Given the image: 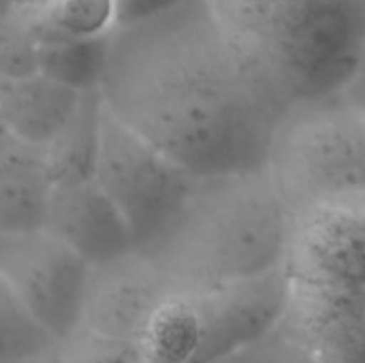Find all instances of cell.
I'll list each match as a JSON object with an SVG mask.
<instances>
[{"mask_svg": "<svg viewBox=\"0 0 365 363\" xmlns=\"http://www.w3.org/2000/svg\"><path fill=\"white\" fill-rule=\"evenodd\" d=\"M145 363H197L201 323L190 295H171L139 340Z\"/></svg>", "mask_w": 365, "mask_h": 363, "instance_id": "16", "label": "cell"}, {"mask_svg": "<svg viewBox=\"0 0 365 363\" xmlns=\"http://www.w3.org/2000/svg\"><path fill=\"white\" fill-rule=\"evenodd\" d=\"M56 180L47 150L0 135V235L30 233L45 227Z\"/></svg>", "mask_w": 365, "mask_h": 363, "instance_id": "12", "label": "cell"}, {"mask_svg": "<svg viewBox=\"0 0 365 363\" xmlns=\"http://www.w3.org/2000/svg\"><path fill=\"white\" fill-rule=\"evenodd\" d=\"M58 342L28 315L0 276V363H17L43 355Z\"/></svg>", "mask_w": 365, "mask_h": 363, "instance_id": "18", "label": "cell"}, {"mask_svg": "<svg viewBox=\"0 0 365 363\" xmlns=\"http://www.w3.org/2000/svg\"><path fill=\"white\" fill-rule=\"evenodd\" d=\"M344 103H349L351 107L359 109L365 113V43L355 60V66L346 79V83L342 86L340 94H338Z\"/></svg>", "mask_w": 365, "mask_h": 363, "instance_id": "23", "label": "cell"}, {"mask_svg": "<svg viewBox=\"0 0 365 363\" xmlns=\"http://www.w3.org/2000/svg\"><path fill=\"white\" fill-rule=\"evenodd\" d=\"M58 363H145L139 342L107 338L86 327L58 344Z\"/></svg>", "mask_w": 365, "mask_h": 363, "instance_id": "19", "label": "cell"}, {"mask_svg": "<svg viewBox=\"0 0 365 363\" xmlns=\"http://www.w3.org/2000/svg\"><path fill=\"white\" fill-rule=\"evenodd\" d=\"M291 218L365 201V113L340 96L295 103L265 163Z\"/></svg>", "mask_w": 365, "mask_h": 363, "instance_id": "4", "label": "cell"}, {"mask_svg": "<svg viewBox=\"0 0 365 363\" xmlns=\"http://www.w3.org/2000/svg\"><path fill=\"white\" fill-rule=\"evenodd\" d=\"M17 15L38 43L105 39L118 28L115 0H36Z\"/></svg>", "mask_w": 365, "mask_h": 363, "instance_id": "14", "label": "cell"}, {"mask_svg": "<svg viewBox=\"0 0 365 363\" xmlns=\"http://www.w3.org/2000/svg\"><path fill=\"white\" fill-rule=\"evenodd\" d=\"M83 92H77L38 71L0 77V122L4 133L47 148L75 113Z\"/></svg>", "mask_w": 365, "mask_h": 363, "instance_id": "13", "label": "cell"}, {"mask_svg": "<svg viewBox=\"0 0 365 363\" xmlns=\"http://www.w3.org/2000/svg\"><path fill=\"white\" fill-rule=\"evenodd\" d=\"M2 133H4V128H2V122H0V135H2Z\"/></svg>", "mask_w": 365, "mask_h": 363, "instance_id": "26", "label": "cell"}, {"mask_svg": "<svg viewBox=\"0 0 365 363\" xmlns=\"http://www.w3.org/2000/svg\"><path fill=\"white\" fill-rule=\"evenodd\" d=\"M293 218L265 169L197 178L141 248L173 293L201 295L287 265Z\"/></svg>", "mask_w": 365, "mask_h": 363, "instance_id": "2", "label": "cell"}, {"mask_svg": "<svg viewBox=\"0 0 365 363\" xmlns=\"http://www.w3.org/2000/svg\"><path fill=\"white\" fill-rule=\"evenodd\" d=\"M195 180L107 109L103 111L94 182L122 214L137 250L165 229Z\"/></svg>", "mask_w": 365, "mask_h": 363, "instance_id": "5", "label": "cell"}, {"mask_svg": "<svg viewBox=\"0 0 365 363\" xmlns=\"http://www.w3.org/2000/svg\"><path fill=\"white\" fill-rule=\"evenodd\" d=\"M190 297L201 323L197 363H214L257 342L284 321L291 308L293 280L284 265Z\"/></svg>", "mask_w": 365, "mask_h": 363, "instance_id": "8", "label": "cell"}, {"mask_svg": "<svg viewBox=\"0 0 365 363\" xmlns=\"http://www.w3.org/2000/svg\"><path fill=\"white\" fill-rule=\"evenodd\" d=\"M182 0H115L118 9V28L126 24H135L148 17H154Z\"/></svg>", "mask_w": 365, "mask_h": 363, "instance_id": "22", "label": "cell"}, {"mask_svg": "<svg viewBox=\"0 0 365 363\" xmlns=\"http://www.w3.org/2000/svg\"><path fill=\"white\" fill-rule=\"evenodd\" d=\"M214 363H317L312 359L304 338L299 336L297 327L289 319V312L284 321L274 327L269 334L259 338L257 342L220 357Z\"/></svg>", "mask_w": 365, "mask_h": 363, "instance_id": "20", "label": "cell"}, {"mask_svg": "<svg viewBox=\"0 0 365 363\" xmlns=\"http://www.w3.org/2000/svg\"><path fill=\"white\" fill-rule=\"evenodd\" d=\"M98 94L118 122L195 178L265 169L295 105L205 0L115 28Z\"/></svg>", "mask_w": 365, "mask_h": 363, "instance_id": "1", "label": "cell"}, {"mask_svg": "<svg viewBox=\"0 0 365 363\" xmlns=\"http://www.w3.org/2000/svg\"><path fill=\"white\" fill-rule=\"evenodd\" d=\"M175 295L158 265L130 250L90 272L81 327L118 340L139 342L160 306Z\"/></svg>", "mask_w": 365, "mask_h": 363, "instance_id": "9", "label": "cell"}, {"mask_svg": "<svg viewBox=\"0 0 365 363\" xmlns=\"http://www.w3.org/2000/svg\"><path fill=\"white\" fill-rule=\"evenodd\" d=\"M13 2H15V11H17V9H24V6H28V4H32L36 0H13Z\"/></svg>", "mask_w": 365, "mask_h": 363, "instance_id": "25", "label": "cell"}, {"mask_svg": "<svg viewBox=\"0 0 365 363\" xmlns=\"http://www.w3.org/2000/svg\"><path fill=\"white\" fill-rule=\"evenodd\" d=\"M289 319L317 363H365V306L293 282Z\"/></svg>", "mask_w": 365, "mask_h": 363, "instance_id": "11", "label": "cell"}, {"mask_svg": "<svg viewBox=\"0 0 365 363\" xmlns=\"http://www.w3.org/2000/svg\"><path fill=\"white\" fill-rule=\"evenodd\" d=\"M103 111L105 107L98 90L83 92L66 126L45 148L56 184L83 182L94 178Z\"/></svg>", "mask_w": 365, "mask_h": 363, "instance_id": "15", "label": "cell"}, {"mask_svg": "<svg viewBox=\"0 0 365 363\" xmlns=\"http://www.w3.org/2000/svg\"><path fill=\"white\" fill-rule=\"evenodd\" d=\"M291 280L365 306V201L293 218Z\"/></svg>", "mask_w": 365, "mask_h": 363, "instance_id": "7", "label": "cell"}, {"mask_svg": "<svg viewBox=\"0 0 365 363\" xmlns=\"http://www.w3.org/2000/svg\"><path fill=\"white\" fill-rule=\"evenodd\" d=\"M92 267L45 229L0 235V276L60 344L81 327Z\"/></svg>", "mask_w": 365, "mask_h": 363, "instance_id": "6", "label": "cell"}, {"mask_svg": "<svg viewBox=\"0 0 365 363\" xmlns=\"http://www.w3.org/2000/svg\"><path fill=\"white\" fill-rule=\"evenodd\" d=\"M293 103L338 96L365 43V0H205Z\"/></svg>", "mask_w": 365, "mask_h": 363, "instance_id": "3", "label": "cell"}, {"mask_svg": "<svg viewBox=\"0 0 365 363\" xmlns=\"http://www.w3.org/2000/svg\"><path fill=\"white\" fill-rule=\"evenodd\" d=\"M90 267L135 250V240L118 208L92 180L56 184L45 227Z\"/></svg>", "mask_w": 365, "mask_h": 363, "instance_id": "10", "label": "cell"}, {"mask_svg": "<svg viewBox=\"0 0 365 363\" xmlns=\"http://www.w3.org/2000/svg\"><path fill=\"white\" fill-rule=\"evenodd\" d=\"M36 71V41L13 11L0 21V77H17Z\"/></svg>", "mask_w": 365, "mask_h": 363, "instance_id": "21", "label": "cell"}, {"mask_svg": "<svg viewBox=\"0 0 365 363\" xmlns=\"http://www.w3.org/2000/svg\"><path fill=\"white\" fill-rule=\"evenodd\" d=\"M17 363H58V347H53L51 351H47L43 355H36V357H30V359Z\"/></svg>", "mask_w": 365, "mask_h": 363, "instance_id": "24", "label": "cell"}, {"mask_svg": "<svg viewBox=\"0 0 365 363\" xmlns=\"http://www.w3.org/2000/svg\"><path fill=\"white\" fill-rule=\"evenodd\" d=\"M109 36L88 39V41L38 43L36 71L77 92L98 90L105 68Z\"/></svg>", "mask_w": 365, "mask_h": 363, "instance_id": "17", "label": "cell"}]
</instances>
